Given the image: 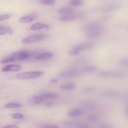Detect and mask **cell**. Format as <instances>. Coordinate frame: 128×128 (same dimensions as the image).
Wrapping results in <instances>:
<instances>
[{
  "instance_id": "obj_7",
  "label": "cell",
  "mask_w": 128,
  "mask_h": 128,
  "mask_svg": "<svg viewBox=\"0 0 128 128\" xmlns=\"http://www.w3.org/2000/svg\"><path fill=\"white\" fill-rule=\"evenodd\" d=\"M81 72L78 70H66L62 72L59 76L62 78H74L80 75Z\"/></svg>"
},
{
  "instance_id": "obj_29",
  "label": "cell",
  "mask_w": 128,
  "mask_h": 128,
  "mask_svg": "<svg viewBox=\"0 0 128 128\" xmlns=\"http://www.w3.org/2000/svg\"><path fill=\"white\" fill-rule=\"evenodd\" d=\"M96 88L94 87H89V88H84L82 92L84 93H89L92 92L96 90Z\"/></svg>"
},
{
  "instance_id": "obj_15",
  "label": "cell",
  "mask_w": 128,
  "mask_h": 128,
  "mask_svg": "<svg viewBox=\"0 0 128 128\" xmlns=\"http://www.w3.org/2000/svg\"><path fill=\"white\" fill-rule=\"evenodd\" d=\"M53 56V54L51 52H44L40 54H38L35 57V58L36 60H44V59H48L51 57H52Z\"/></svg>"
},
{
  "instance_id": "obj_33",
  "label": "cell",
  "mask_w": 128,
  "mask_h": 128,
  "mask_svg": "<svg viewBox=\"0 0 128 128\" xmlns=\"http://www.w3.org/2000/svg\"><path fill=\"white\" fill-rule=\"evenodd\" d=\"M120 62L124 65H128V58H123L121 59Z\"/></svg>"
},
{
  "instance_id": "obj_19",
  "label": "cell",
  "mask_w": 128,
  "mask_h": 128,
  "mask_svg": "<svg viewBox=\"0 0 128 128\" xmlns=\"http://www.w3.org/2000/svg\"><path fill=\"white\" fill-rule=\"evenodd\" d=\"M80 124L79 122L74 120H66L64 122V124L68 127H76Z\"/></svg>"
},
{
  "instance_id": "obj_24",
  "label": "cell",
  "mask_w": 128,
  "mask_h": 128,
  "mask_svg": "<svg viewBox=\"0 0 128 128\" xmlns=\"http://www.w3.org/2000/svg\"><path fill=\"white\" fill-rule=\"evenodd\" d=\"M39 2L45 5H53L55 4V0H39Z\"/></svg>"
},
{
  "instance_id": "obj_9",
  "label": "cell",
  "mask_w": 128,
  "mask_h": 128,
  "mask_svg": "<svg viewBox=\"0 0 128 128\" xmlns=\"http://www.w3.org/2000/svg\"><path fill=\"white\" fill-rule=\"evenodd\" d=\"M93 46V44L91 42H86L82 43L81 44H79L78 45L75 46L74 47L75 48L76 50H78L80 52L82 50H88L90 48Z\"/></svg>"
},
{
  "instance_id": "obj_20",
  "label": "cell",
  "mask_w": 128,
  "mask_h": 128,
  "mask_svg": "<svg viewBox=\"0 0 128 128\" xmlns=\"http://www.w3.org/2000/svg\"><path fill=\"white\" fill-rule=\"evenodd\" d=\"M60 88L64 90H72L75 88L76 86L73 83H66L61 84L60 86Z\"/></svg>"
},
{
  "instance_id": "obj_3",
  "label": "cell",
  "mask_w": 128,
  "mask_h": 128,
  "mask_svg": "<svg viewBox=\"0 0 128 128\" xmlns=\"http://www.w3.org/2000/svg\"><path fill=\"white\" fill-rule=\"evenodd\" d=\"M47 38L48 36L44 34H34L23 38L22 40V42L23 44H28L32 43H34L42 41L46 39Z\"/></svg>"
},
{
  "instance_id": "obj_22",
  "label": "cell",
  "mask_w": 128,
  "mask_h": 128,
  "mask_svg": "<svg viewBox=\"0 0 128 128\" xmlns=\"http://www.w3.org/2000/svg\"><path fill=\"white\" fill-rule=\"evenodd\" d=\"M97 69V67L94 65L87 66L83 68L82 70L86 72H92L96 71Z\"/></svg>"
},
{
  "instance_id": "obj_30",
  "label": "cell",
  "mask_w": 128,
  "mask_h": 128,
  "mask_svg": "<svg viewBox=\"0 0 128 128\" xmlns=\"http://www.w3.org/2000/svg\"><path fill=\"white\" fill-rule=\"evenodd\" d=\"M40 126L42 128H60L58 126L54 124H42Z\"/></svg>"
},
{
  "instance_id": "obj_10",
  "label": "cell",
  "mask_w": 128,
  "mask_h": 128,
  "mask_svg": "<svg viewBox=\"0 0 128 128\" xmlns=\"http://www.w3.org/2000/svg\"><path fill=\"white\" fill-rule=\"evenodd\" d=\"M82 107L86 110H92L96 106V104L92 101H84L80 104Z\"/></svg>"
},
{
  "instance_id": "obj_14",
  "label": "cell",
  "mask_w": 128,
  "mask_h": 128,
  "mask_svg": "<svg viewBox=\"0 0 128 128\" xmlns=\"http://www.w3.org/2000/svg\"><path fill=\"white\" fill-rule=\"evenodd\" d=\"M6 34H13V30L11 27H6L0 26V36H2Z\"/></svg>"
},
{
  "instance_id": "obj_23",
  "label": "cell",
  "mask_w": 128,
  "mask_h": 128,
  "mask_svg": "<svg viewBox=\"0 0 128 128\" xmlns=\"http://www.w3.org/2000/svg\"><path fill=\"white\" fill-rule=\"evenodd\" d=\"M22 106V105L18 103L10 102L6 104L4 107L6 108H20Z\"/></svg>"
},
{
  "instance_id": "obj_32",
  "label": "cell",
  "mask_w": 128,
  "mask_h": 128,
  "mask_svg": "<svg viewBox=\"0 0 128 128\" xmlns=\"http://www.w3.org/2000/svg\"><path fill=\"white\" fill-rule=\"evenodd\" d=\"M117 7H118V5H114V6H108L106 8L104 11L105 12H109V11L114 10V9L117 8Z\"/></svg>"
},
{
  "instance_id": "obj_11",
  "label": "cell",
  "mask_w": 128,
  "mask_h": 128,
  "mask_svg": "<svg viewBox=\"0 0 128 128\" xmlns=\"http://www.w3.org/2000/svg\"><path fill=\"white\" fill-rule=\"evenodd\" d=\"M44 100H54L58 98V95L54 92H45L40 95Z\"/></svg>"
},
{
  "instance_id": "obj_34",
  "label": "cell",
  "mask_w": 128,
  "mask_h": 128,
  "mask_svg": "<svg viewBox=\"0 0 128 128\" xmlns=\"http://www.w3.org/2000/svg\"><path fill=\"white\" fill-rule=\"evenodd\" d=\"M88 119L90 121H96L97 120V116L94 114H90L88 116Z\"/></svg>"
},
{
  "instance_id": "obj_5",
  "label": "cell",
  "mask_w": 128,
  "mask_h": 128,
  "mask_svg": "<svg viewBox=\"0 0 128 128\" xmlns=\"http://www.w3.org/2000/svg\"><path fill=\"white\" fill-rule=\"evenodd\" d=\"M33 54H32L30 53L28 51L22 50L16 52L11 54L10 56L14 62L16 60H26L28 58L31 57Z\"/></svg>"
},
{
  "instance_id": "obj_12",
  "label": "cell",
  "mask_w": 128,
  "mask_h": 128,
  "mask_svg": "<svg viewBox=\"0 0 128 128\" xmlns=\"http://www.w3.org/2000/svg\"><path fill=\"white\" fill-rule=\"evenodd\" d=\"M36 16L34 14H29L24 16L21 17L19 19V21L22 23H28L32 22L36 18Z\"/></svg>"
},
{
  "instance_id": "obj_16",
  "label": "cell",
  "mask_w": 128,
  "mask_h": 128,
  "mask_svg": "<svg viewBox=\"0 0 128 128\" xmlns=\"http://www.w3.org/2000/svg\"><path fill=\"white\" fill-rule=\"evenodd\" d=\"M82 114V110L80 108H73L69 110L68 114L70 116H76L80 115Z\"/></svg>"
},
{
  "instance_id": "obj_21",
  "label": "cell",
  "mask_w": 128,
  "mask_h": 128,
  "mask_svg": "<svg viewBox=\"0 0 128 128\" xmlns=\"http://www.w3.org/2000/svg\"><path fill=\"white\" fill-rule=\"evenodd\" d=\"M44 99L42 98V96L40 95V96H34L33 97H32L30 99V101L34 104H40L41 103H42V102L44 101Z\"/></svg>"
},
{
  "instance_id": "obj_28",
  "label": "cell",
  "mask_w": 128,
  "mask_h": 128,
  "mask_svg": "<svg viewBox=\"0 0 128 128\" xmlns=\"http://www.w3.org/2000/svg\"><path fill=\"white\" fill-rule=\"evenodd\" d=\"M12 117L15 119H22L24 118V116L20 114H12Z\"/></svg>"
},
{
  "instance_id": "obj_6",
  "label": "cell",
  "mask_w": 128,
  "mask_h": 128,
  "mask_svg": "<svg viewBox=\"0 0 128 128\" xmlns=\"http://www.w3.org/2000/svg\"><path fill=\"white\" fill-rule=\"evenodd\" d=\"M120 92L114 90H108L101 92L100 95L102 97L106 98H116L120 96Z\"/></svg>"
},
{
  "instance_id": "obj_1",
  "label": "cell",
  "mask_w": 128,
  "mask_h": 128,
  "mask_svg": "<svg viewBox=\"0 0 128 128\" xmlns=\"http://www.w3.org/2000/svg\"><path fill=\"white\" fill-rule=\"evenodd\" d=\"M84 30L86 31V36L90 38L99 37L103 32V28L101 26L96 22L88 24L85 26Z\"/></svg>"
},
{
  "instance_id": "obj_2",
  "label": "cell",
  "mask_w": 128,
  "mask_h": 128,
  "mask_svg": "<svg viewBox=\"0 0 128 128\" xmlns=\"http://www.w3.org/2000/svg\"><path fill=\"white\" fill-rule=\"evenodd\" d=\"M43 74L44 72L41 71L24 72L18 74L16 78L19 80H30L39 78Z\"/></svg>"
},
{
  "instance_id": "obj_17",
  "label": "cell",
  "mask_w": 128,
  "mask_h": 128,
  "mask_svg": "<svg viewBox=\"0 0 128 128\" xmlns=\"http://www.w3.org/2000/svg\"><path fill=\"white\" fill-rule=\"evenodd\" d=\"M73 12V9L70 8V7H66V6H64L61 8H60L58 11V12L60 14H72Z\"/></svg>"
},
{
  "instance_id": "obj_36",
  "label": "cell",
  "mask_w": 128,
  "mask_h": 128,
  "mask_svg": "<svg viewBox=\"0 0 128 128\" xmlns=\"http://www.w3.org/2000/svg\"><path fill=\"white\" fill-rule=\"evenodd\" d=\"M3 128H18V126H16V125H9V126H6L4 127Z\"/></svg>"
},
{
  "instance_id": "obj_13",
  "label": "cell",
  "mask_w": 128,
  "mask_h": 128,
  "mask_svg": "<svg viewBox=\"0 0 128 128\" xmlns=\"http://www.w3.org/2000/svg\"><path fill=\"white\" fill-rule=\"evenodd\" d=\"M49 27V26L46 24H41V23H35L33 24H32L30 28V29L32 30H40L44 28H48Z\"/></svg>"
},
{
  "instance_id": "obj_37",
  "label": "cell",
  "mask_w": 128,
  "mask_h": 128,
  "mask_svg": "<svg viewBox=\"0 0 128 128\" xmlns=\"http://www.w3.org/2000/svg\"><path fill=\"white\" fill-rule=\"evenodd\" d=\"M57 80L56 79H55V78H54V79H52V82H57Z\"/></svg>"
},
{
  "instance_id": "obj_26",
  "label": "cell",
  "mask_w": 128,
  "mask_h": 128,
  "mask_svg": "<svg viewBox=\"0 0 128 128\" xmlns=\"http://www.w3.org/2000/svg\"><path fill=\"white\" fill-rule=\"evenodd\" d=\"M14 62V60H12V58L10 57V56H8L6 58H3L1 61L0 62L2 64H6V63H8L10 62Z\"/></svg>"
},
{
  "instance_id": "obj_31",
  "label": "cell",
  "mask_w": 128,
  "mask_h": 128,
  "mask_svg": "<svg viewBox=\"0 0 128 128\" xmlns=\"http://www.w3.org/2000/svg\"><path fill=\"white\" fill-rule=\"evenodd\" d=\"M10 15L8 14H3L0 15V21L7 20L10 18Z\"/></svg>"
},
{
  "instance_id": "obj_27",
  "label": "cell",
  "mask_w": 128,
  "mask_h": 128,
  "mask_svg": "<svg viewBox=\"0 0 128 128\" xmlns=\"http://www.w3.org/2000/svg\"><path fill=\"white\" fill-rule=\"evenodd\" d=\"M98 128H114L111 124H109L102 123V124H100L98 126Z\"/></svg>"
},
{
  "instance_id": "obj_35",
  "label": "cell",
  "mask_w": 128,
  "mask_h": 128,
  "mask_svg": "<svg viewBox=\"0 0 128 128\" xmlns=\"http://www.w3.org/2000/svg\"><path fill=\"white\" fill-rule=\"evenodd\" d=\"M76 128H91L90 126H89L88 125L86 124H80Z\"/></svg>"
},
{
  "instance_id": "obj_18",
  "label": "cell",
  "mask_w": 128,
  "mask_h": 128,
  "mask_svg": "<svg viewBox=\"0 0 128 128\" xmlns=\"http://www.w3.org/2000/svg\"><path fill=\"white\" fill-rule=\"evenodd\" d=\"M76 18V16L72 14H66L60 17V20L63 22L72 21Z\"/></svg>"
},
{
  "instance_id": "obj_8",
  "label": "cell",
  "mask_w": 128,
  "mask_h": 128,
  "mask_svg": "<svg viewBox=\"0 0 128 128\" xmlns=\"http://www.w3.org/2000/svg\"><path fill=\"white\" fill-rule=\"evenodd\" d=\"M22 67L18 64H8L3 67L2 71L3 72H18L21 69Z\"/></svg>"
},
{
  "instance_id": "obj_4",
  "label": "cell",
  "mask_w": 128,
  "mask_h": 128,
  "mask_svg": "<svg viewBox=\"0 0 128 128\" xmlns=\"http://www.w3.org/2000/svg\"><path fill=\"white\" fill-rule=\"evenodd\" d=\"M98 76L103 78H123L126 75L122 72L115 71H103L98 74Z\"/></svg>"
},
{
  "instance_id": "obj_25",
  "label": "cell",
  "mask_w": 128,
  "mask_h": 128,
  "mask_svg": "<svg viewBox=\"0 0 128 128\" xmlns=\"http://www.w3.org/2000/svg\"><path fill=\"white\" fill-rule=\"evenodd\" d=\"M70 4L73 6H79L82 4V0H72Z\"/></svg>"
}]
</instances>
